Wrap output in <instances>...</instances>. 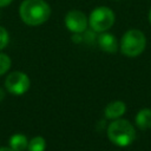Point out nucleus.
<instances>
[{"label":"nucleus","instance_id":"nucleus-1","mask_svg":"<svg viewBox=\"0 0 151 151\" xmlns=\"http://www.w3.org/2000/svg\"><path fill=\"white\" fill-rule=\"evenodd\" d=\"M19 14L26 25L39 26L48 20L51 8L44 0H25L19 7Z\"/></svg>","mask_w":151,"mask_h":151},{"label":"nucleus","instance_id":"nucleus-2","mask_svg":"<svg viewBox=\"0 0 151 151\" xmlns=\"http://www.w3.org/2000/svg\"><path fill=\"white\" fill-rule=\"evenodd\" d=\"M109 139L117 146H129L136 139V130L126 119H114L107 127Z\"/></svg>","mask_w":151,"mask_h":151},{"label":"nucleus","instance_id":"nucleus-3","mask_svg":"<svg viewBox=\"0 0 151 151\" xmlns=\"http://www.w3.org/2000/svg\"><path fill=\"white\" fill-rule=\"evenodd\" d=\"M146 46V38L144 33L139 29H129L122 38L120 51L126 57H137L139 55Z\"/></svg>","mask_w":151,"mask_h":151},{"label":"nucleus","instance_id":"nucleus-4","mask_svg":"<svg viewBox=\"0 0 151 151\" xmlns=\"http://www.w3.org/2000/svg\"><path fill=\"white\" fill-rule=\"evenodd\" d=\"M88 24L94 32H106L114 24V13L109 7H97L91 12Z\"/></svg>","mask_w":151,"mask_h":151},{"label":"nucleus","instance_id":"nucleus-5","mask_svg":"<svg viewBox=\"0 0 151 151\" xmlns=\"http://www.w3.org/2000/svg\"><path fill=\"white\" fill-rule=\"evenodd\" d=\"M29 85H31V80L28 76L20 71L11 72L5 79L6 90L14 96L24 94L29 88Z\"/></svg>","mask_w":151,"mask_h":151},{"label":"nucleus","instance_id":"nucleus-6","mask_svg":"<svg viewBox=\"0 0 151 151\" xmlns=\"http://www.w3.org/2000/svg\"><path fill=\"white\" fill-rule=\"evenodd\" d=\"M87 18L81 11H70L65 17V26L72 33H83L87 28Z\"/></svg>","mask_w":151,"mask_h":151},{"label":"nucleus","instance_id":"nucleus-7","mask_svg":"<svg viewBox=\"0 0 151 151\" xmlns=\"http://www.w3.org/2000/svg\"><path fill=\"white\" fill-rule=\"evenodd\" d=\"M126 111V105L122 100H114L106 105L104 110V114L107 119H118L120 118Z\"/></svg>","mask_w":151,"mask_h":151},{"label":"nucleus","instance_id":"nucleus-8","mask_svg":"<svg viewBox=\"0 0 151 151\" xmlns=\"http://www.w3.org/2000/svg\"><path fill=\"white\" fill-rule=\"evenodd\" d=\"M98 45L104 52H107V53H114L118 50L117 39L114 38V35H112L111 33H106V32H101L99 34Z\"/></svg>","mask_w":151,"mask_h":151},{"label":"nucleus","instance_id":"nucleus-9","mask_svg":"<svg viewBox=\"0 0 151 151\" xmlns=\"http://www.w3.org/2000/svg\"><path fill=\"white\" fill-rule=\"evenodd\" d=\"M136 125L140 130H149L151 129V109H143L140 110L136 118H134Z\"/></svg>","mask_w":151,"mask_h":151},{"label":"nucleus","instance_id":"nucleus-10","mask_svg":"<svg viewBox=\"0 0 151 151\" xmlns=\"http://www.w3.org/2000/svg\"><path fill=\"white\" fill-rule=\"evenodd\" d=\"M9 147H12L14 151H24L27 149L28 140L25 134L15 133L9 138Z\"/></svg>","mask_w":151,"mask_h":151},{"label":"nucleus","instance_id":"nucleus-11","mask_svg":"<svg viewBox=\"0 0 151 151\" xmlns=\"http://www.w3.org/2000/svg\"><path fill=\"white\" fill-rule=\"evenodd\" d=\"M28 151H45L46 149V140L41 136H35L31 140H28L27 145Z\"/></svg>","mask_w":151,"mask_h":151},{"label":"nucleus","instance_id":"nucleus-12","mask_svg":"<svg viewBox=\"0 0 151 151\" xmlns=\"http://www.w3.org/2000/svg\"><path fill=\"white\" fill-rule=\"evenodd\" d=\"M12 65V61H11V58L5 54V53H1L0 52V76L7 73V71L9 70Z\"/></svg>","mask_w":151,"mask_h":151},{"label":"nucleus","instance_id":"nucleus-13","mask_svg":"<svg viewBox=\"0 0 151 151\" xmlns=\"http://www.w3.org/2000/svg\"><path fill=\"white\" fill-rule=\"evenodd\" d=\"M8 41H9L8 32L6 31V28H4L2 26H0V51L4 50L7 46Z\"/></svg>","mask_w":151,"mask_h":151},{"label":"nucleus","instance_id":"nucleus-14","mask_svg":"<svg viewBox=\"0 0 151 151\" xmlns=\"http://www.w3.org/2000/svg\"><path fill=\"white\" fill-rule=\"evenodd\" d=\"M13 0H0V8L1 7H6L7 5H9Z\"/></svg>","mask_w":151,"mask_h":151},{"label":"nucleus","instance_id":"nucleus-15","mask_svg":"<svg viewBox=\"0 0 151 151\" xmlns=\"http://www.w3.org/2000/svg\"><path fill=\"white\" fill-rule=\"evenodd\" d=\"M0 151H14V150L9 146H0Z\"/></svg>","mask_w":151,"mask_h":151},{"label":"nucleus","instance_id":"nucleus-16","mask_svg":"<svg viewBox=\"0 0 151 151\" xmlns=\"http://www.w3.org/2000/svg\"><path fill=\"white\" fill-rule=\"evenodd\" d=\"M4 99H5V91L0 87V103H1Z\"/></svg>","mask_w":151,"mask_h":151},{"label":"nucleus","instance_id":"nucleus-17","mask_svg":"<svg viewBox=\"0 0 151 151\" xmlns=\"http://www.w3.org/2000/svg\"><path fill=\"white\" fill-rule=\"evenodd\" d=\"M149 20H150V22H151V11H150V13H149Z\"/></svg>","mask_w":151,"mask_h":151}]
</instances>
